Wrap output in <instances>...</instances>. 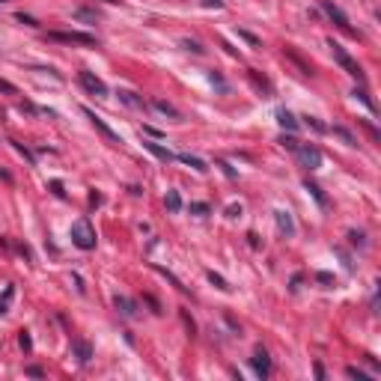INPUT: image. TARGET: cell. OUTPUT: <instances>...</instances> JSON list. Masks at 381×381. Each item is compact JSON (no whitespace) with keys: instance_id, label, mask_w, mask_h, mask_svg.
Masks as SVG:
<instances>
[{"instance_id":"obj_1","label":"cell","mask_w":381,"mask_h":381,"mask_svg":"<svg viewBox=\"0 0 381 381\" xmlns=\"http://www.w3.org/2000/svg\"><path fill=\"white\" fill-rule=\"evenodd\" d=\"M95 229H93V223L87 221V218H81V221H75L72 223V244L75 247H81V250H93L95 247Z\"/></svg>"},{"instance_id":"obj_2","label":"cell","mask_w":381,"mask_h":381,"mask_svg":"<svg viewBox=\"0 0 381 381\" xmlns=\"http://www.w3.org/2000/svg\"><path fill=\"white\" fill-rule=\"evenodd\" d=\"M328 48H331V54H334V60H337V63L343 66V69L349 72L351 78H357V81H363V69H360V66H357V63H354V60H351V57H349V54L343 51V45H340V42H334V39H331V42H328Z\"/></svg>"},{"instance_id":"obj_3","label":"cell","mask_w":381,"mask_h":381,"mask_svg":"<svg viewBox=\"0 0 381 381\" xmlns=\"http://www.w3.org/2000/svg\"><path fill=\"white\" fill-rule=\"evenodd\" d=\"M48 39H54V42H66V45H87V48H95L98 42H95V36H90V33H48Z\"/></svg>"},{"instance_id":"obj_4","label":"cell","mask_w":381,"mask_h":381,"mask_svg":"<svg viewBox=\"0 0 381 381\" xmlns=\"http://www.w3.org/2000/svg\"><path fill=\"white\" fill-rule=\"evenodd\" d=\"M78 78H81V84H84V90H87V93L101 95V98L107 95V84H104L98 75H93L90 69H81V72H78Z\"/></svg>"},{"instance_id":"obj_5","label":"cell","mask_w":381,"mask_h":381,"mask_svg":"<svg viewBox=\"0 0 381 381\" xmlns=\"http://www.w3.org/2000/svg\"><path fill=\"white\" fill-rule=\"evenodd\" d=\"M295 152H298V158H301V164H304L307 170H319V167H322V152H319V146H313V143H304V146H301V143H298Z\"/></svg>"},{"instance_id":"obj_6","label":"cell","mask_w":381,"mask_h":381,"mask_svg":"<svg viewBox=\"0 0 381 381\" xmlns=\"http://www.w3.org/2000/svg\"><path fill=\"white\" fill-rule=\"evenodd\" d=\"M84 116H87V119H90V122H93V125L98 128V131H101V134H104V137H107L110 143H113V146H119V143H122V137H119V134H116V131H113L110 125H107V122H104L101 116H95L90 107H84Z\"/></svg>"},{"instance_id":"obj_7","label":"cell","mask_w":381,"mask_h":381,"mask_svg":"<svg viewBox=\"0 0 381 381\" xmlns=\"http://www.w3.org/2000/svg\"><path fill=\"white\" fill-rule=\"evenodd\" d=\"M322 9H325V15L331 18V21H337V27H343V30L351 33V24H349V15L340 9V6H334L331 0H322Z\"/></svg>"},{"instance_id":"obj_8","label":"cell","mask_w":381,"mask_h":381,"mask_svg":"<svg viewBox=\"0 0 381 381\" xmlns=\"http://www.w3.org/2000/svg\"><path fill=\"white\" fill-rule=\"evenodd\" d=\"M250 366L256 369V375H259V378H268V372H271V357H268V351L256 349L253 357H250Z\"/></svg>"},{"instance_id":"obj_9","label":"cell","mask_w":381,"mask_h":381,"mask_svg":"<svg viewBox=\"0 0 381 381\" xmlns=\"http://www.w3.org/2000/svg\"><path fill=\"white\" fill-rule=\"evenodd\" d=\"M274 221H277L280 235H286V238H292V235H295V223H292V215H289L286 209H277V212H274Z\"/></svg>"},{"instance_id":"obj_10","label":"cell","mask_w":381,"mask_h":381,"mask_svg":"<svg viewBox=\"0 0 381 381\" xmlns=\"http://www.w3.org/2000/svg\"><path fill=\"white\" fill-rule=\"evenodd\" d=\"M143 146H146V149H149V152H152L155 158H161V161H164V164H170V161H176V155H173V152H170L167 146H161L158 140H143Z\"/></svg>"},{"instance_id":"obj_11","label":"cell","mask_w":381,"mask_h":381,"mask_svg":"<svg viewBox=\"0 0 381 381\" xmlns=\"http://www.w3.org/2000/svg\"><path fill=\"white\" fill-rule=\"evenodd\" d=\"M113 304H116V310H119L125 319H134V316H137V304H134L131 298H125V295H116V298H113Z\"/></svg>"},{"instance_id":"obj_12","label":"cell","mask_w":381,"mask_h":381,"mask_svg":"<svg viewBox=\"0 0 381 381\" xmlns=\"http://www.w3.org/2000/svg\"><path fill=\"white\" fill-rule=\"evenodd\" d=\"M72 351H75V357H78L81 363H90V357H93V346H90L87 340H75V343H72Z\"/></svg>"},{"instance_id":"obj_13","label":"cell","mask_w":381,"mask_h":381,"mask_svg":"<svg viewBox=\"0 0 381 381\" xmlns=\"http://www.w3.org/2000/svg\"><path fill=\"white\" fill-rule=\"evenodd\" d=\"M176 161H182V164L194 167L197 173H206V170H209V164H206V161H203V158H197V155H190V152H179V155H176Z\"/></svg>"},{"instance_id":"obj_14","label":"cell","mask_w":381,"mask_h":381,"mask_svg":"<svg viewBox=\"0 0 381 381\" xmlns=\"http://www.w3.org/2000/svg\"><path fill=\"white\" fill-rule=\"evenodd\" d=\"M277 122H280V125H283L286 131H292V134H295V131H298V119H295V116H292V113H289V110H283V107H280V110H277Z\"/></svg>"},{"instance_id":"obj_15","label":"cell","mask_w":381,"mask_h":381,"mask_svg":"<svg viewBox=\"0 0 381 381\" xmlns=\"http://www.w3.org/2000/svg\"><path fill=\"white\" fill-rule=\"evenodd\" d=\"M72 18H75V21H84V24H95V21H98V15H95L93 9H84V6H81V9H75V12H72Z\"/></svg>"},{"instance_id":"obj_16","label":"cell","mask_w":381,"mask_h":381,"mask_svg":"<svg viewBox=\"0 0 381 381\" xmlns=\"http://www.w3.org/2000/svg\"><path fill=\"white\" fill-rule=\"evenodd\" d=\"M164 203H167V209H170L173 215L182 212V197H179V190H167V200H164Z\"/></svg>"},{"instance_id":"obj_17","label":"cell","mask_w":381,"mask_h":381,"mask_svg":"<svg viewBox=\"0 0 381 381\" xmlns=\"http://www.w3.org/2000/svg\"><path fill=\"white\" fill-rule=\"evenodd\" d=\"M152 104H155V110H161L164 116H173V119H179V110H176L173 104H167V101H161V98H155Z\"/></svg>"},{"instance_id":"obj_18","label":"cell","mask_w":381,"mask_h":381,"mask_svg":"<svg viewBox=\"0 0 381 381\" xmlns=\"http://www.w3.org/2000/svg\"><path fill=\"white\" fill-rule=\"evenodd\" d=\"M119 98H122L125 104H131V107H143V98H137V93H131V90H122Z\"/></svg>"},{"instance_id":"obj_19","label":"cell","mask_w":381,"mask_h":381,"mask_svg":"<svg viewBox=\"0 0 381 381\" xmlns=\"http://www.w3.org/2000/svg\"><path fill=\"white\" fill-rule=\"evenodd\" d=\"M334 134H337V137H343V140H346L349 146H357V137H354L351 131H346L343 125H334Z\"/></svg>"},{"instance_id":"obj_20","label":"cell","mask_w":381,"mask_h":381,"mask_svg":"<svg viewBox=\"0 0 381 381\" xmlns=\"http://www.w3.org/2000/svg\"><path fill=\"white\" fill-rule=\"evenodd\" d=\"M307 190H310V194H313V197H316V203H319V206H322V209H325V206H328V197H325V194H322V188H319V185H313V182H307Z\"/></svg>"},{"instance_id":"obj_21","label":"cell","mask_w":381,"mask_h":381,"mask_svg":"<svg viewBox=\"0 0 381 381\" xmlns=\"http://www.w3.org/2000/svg\"><path fill=\"white\" fill-rule=\"evenodd\" d=\"M209 280H212V283L218 286V289H221V292H229V289H232V286L226 283V280H223L221 274H215V271H209Z\"/></svg>"},{"instance_id":"obj_22","label":"cell","mask_w":381,"mask_h":381,"mask_svg":"<svg viewBox=\"0 0 381 381\" xmlns=\"http://www.w3.org/2000/svg\"><path fill=\"white\" fill-rule=\"evenodd\" d=\"M346 375H349V378H357V381H369V378H372V375H366V372H363V369H357V366H349V369H346Z\"/></svg>"},{"instance_id":"obj_23","label":"cell","mask_w":381,"mask_h":381,"mask_svg":"<svg viewBox=\"0 0 381 381\" xmlns=\"http://www.w3.org/2000/svg\"><path fill=\"white\" fill-rule=\"evenodd\" d=\"M209 212H212L209 203H190V215H200V218H203V215H209Z\"/></svg>"},{"instance_id":"obj_24","label":"cell","mask_w":381,"mask_h":381,"mask_svg":"<svg viewBox=\"0 0 381 381\" xmlns=\"http://www.w3.org/2000/svg\"><path fill=\"white\" fill-rule=\"evenodd\" d=\"M9 143H12V146H15V149H18V152H21V155H24V158H27V164H36V158H33V152L30 149H24V143H15V140H9Z\"/></svg>"},{"instance_id":"obj_25","label":"cell","mask_w":381,"mask_h":381,"mask_svg":"<svg viewBox=\"0 0 381 381\" xmlns=\"http://www.w3.org/2000/svg\"><path fill=\"white\" fill-rule=\"evenodd\" d=\"M182 48H188L190 54H203V51H206L200 42H190V39H182Z\"/></svg>"},{"instance_id":"obj_26","label":"cell","mask_w":381,"mask_h":381,"mask_svg":"<svg viewBox=\"0 0 381 381\" xmlns=\"http://www.w3.org/2000/svg\"><path fill=\"white\" fill-rule=\"evenodd\" d=\"M247 75H250V81H253L259 90H268V81H265V78H259V72H256V69H250Z\"/></svg>"},{"instance_id":"obj_27","label":"cell","mask_w":381,"mask_h":381,"mask_svg":"<svg viewBox=\"0 0 381 381\" xmlns=\"http://www.w3.org/2000/svg\"><path fill=\"white\" fill-rule=\"evenodd\" d=\"M280 146H286V149H292V152H295V149H298V140H295V137H292V134H289V137H280Z\"/></svg>"},{"instance_id":"obj_28","label":"cell","mask_w":381,"mask_h":381,"mask_svg":"<svg viewBox=\"0 0 381 381\" xmlns=\"http://www.w3.org/2000/svg\"><path fill=\"white\" fill-rule=\"evenodd\" d=\"M18 343H21V349H27V351L33 349V340H30V334H27V331H21V334H18Z\"/></svg>"},{"instance_id":"obj_29","label":"cell","mask_w":381,"mask_h":381,"mask_svg":"<svg viewBox=\"0 0 381 381\" xmlns=\"http://www.w3.org/2000/svg\"><path fill=\"white\" fill-rule=\"evenodd\" d=\"M304 119H307V125L316 128V131H328V125H325V122H319L316 116H304Z\"/></svg>"},{"instance_id":"obj_30","label":"cell","mask_w":381,"mask_h":381,"mask_svg":"<svg viewBox=\"0 0 381 381\" xmlns=\"http://www.w3.org/2000/svg\"><path fill=\"white\" fill-rule=\"evenodd\" d=\"M238 36H241V39H244V42H250V45H253V48H259V39H256L253 33H247V30H238Z\"/></svg>"},{"instance_id":"obj_31","label":"cell","mask_w":381,"mask_h":381,"mask_svg":"<svg viewBox=\"0 0 381 381\" xmlns=\"http://www.w3.org/2000/svg\"><path fill=\"white\" fill-rule=\"evenodd\" d=\"M354 95H357V98H360V101H363V104H366L369 110H375V104H372V98H369V95H366V93H357V90H354Z\"/></svg>"},{"instance_id":"obj_32","label":"cell","mask_w":381,"mask_h":381,"mask_svg":"<svg viewBox=\"0 0 381 381\" xmlns=\"http://www.w3.org/2000/svg\"><path fill=\"white\" fill-rule=\"evenodd\" d=\"M218 167H221V170L226 173V176H229V179H235V170H232V167H229L226 161H218Z\"/></svg>"},{"instance_id":"obj_33","label":"cell","mask_w":381,"mask_h":381,"mask_svg":"<svg viewBox=\"0 0 381 381\" xmlns=\"http://www.w3.org/2000/svg\"><path fill=\"white\" fill-rule=\"evenodd\" d=\"M226 215H229V218H238V215H241V206H238V203H232V206L226 209Z\"/></svg>"},{"instance_id":"obj_34","label":"cell","mask_w":381,"mask_h":381,"mask_svg":"<svg viewBox=\"0 0 381 381\" xmlns=\"http://www.w3.org/2000/svg\"><path fill=\"white\" fill-rule=\"evenodd\" d=\"M0 90H3V93H9V95H15V93H18V90H15V87H12L9 81H0Z\"/></svg>"},{"instance_id":"obj_35","label":"cell","mask_w":381,"mask_h":381,"mask_svg":"<svg viewBox=\"0 0 381 381\" xmlns=\"http://www.w3.org/2000/svg\"><path fill=\"white\" fill-rule=\"evenodd\" d=\"M18 21H21V24H30V27H36V18L24 15V12H18Z\"/></svg>"},{"instance_id":"obj_36","label":"cell","mask_w":381,"mask_h":381,"mask_svg":"<svg viewBox=\"0 0 381 381\" xmlns=\"http://www.w3.org/2000/svg\"><path fill=\"white\" fill-rule=\"evenodd\" d=\"M51 190H54L57 197H66V190H63V182H51Z\"/></svg>"},{"instance_id":"obj_37","label":"cell","mask_w":381,"mask_h":381,"mask_svg":"<svg viewBox=\"0 0 381 381\" xmlns=\"http://www.w3.org/2000/svg\"><path fill=\"white\" fill-rule=\"evenodd\" d=\"M316 280H319V283H334V277H331V274H325V271H319Z\"/></svg>"},{"instance_id":"obj_38","label":"cell","mask_w":381,"mask_h":381,"mask_svg":"<svg viewBox=\"0 0 381 381\" xmlns=\"http://www.w3.org/2000/svg\"><path fill=\"white\" fill-rule=\"evenodd\" d=\"M143 134H149V137H161V131L158 128H152V125H143Z\"/></svg>"},{"instance_id":"obj_39","label":"cell","mask_w":381,"mask_h":381,"mask_svg":"<svg viewBox=\"0 0 381 381\" xmlns=\"http://www.w3.org/2000/svg\"><path fill=\"white\" fill-rule=\"evenodd\" d=\"M349 238H351V241H354V244H363V235H360V232H351Z\"/></svg>"},{"instance_id":"obj_40","label":"cell","mask_w":381,"mask_h":381,"mask_svg":"<svg viewBox=\"0 0 381 381\" xmlns=\"http://www.w3.org/2000/svg\"><path fill=\"white\" fill-rule=\"evenodd\" d=\"M206 6H209V9H221L223 3H221V0H206Z\"/></svg>"},{"instance_id":"obj_41","label":"cell","mask_w":381,"mask_h":381,"mask_svg":"<svg viewBox=\"0 0 381 381\" xmlns=\"http://www.w3.org/2000/svg\"><path fill=\"white\" fill-rule=\"evenodd\" d=\"M0 179H6V182H9V179H12V176H9V173H6V170H0Z\"/></svg>"},{"instance_id":"obj_42","label":"cell","mask_w":381,"mask_h":381,"mask_svg":"<svg viewBox=\"0 0 381 381\" xmlns=\"http://www.w3.org/2000/svg\"><path fill=\"white\" fill-rule=\"evenodd\" d=\"M3 313H6V304H3V301H0V316H3Z\"/></svg>"},{"instance_id":"obj_43","label":"cell","mask_w":381,"mask_h":381,"mask_svg":"<svg viewBox=\"0 0 381 381\" xmlns=\"http://www.w3.org/2000/svg\"><path fill=\"white\" fill-rule=\"evenodd\" d=\"M104 3H110V6H116V3H119V0H104Z\"/></svg>"},{"instance_id":"obj_44","label":"cell","mask_w":381,"mask_h":381,"mask_svg":"<svg viewBox=\"0 0 381 381\" xmlns=\"http://www.w3.org/2000/svg\"><path fill=\"white\" fill-rule=\"evenodd\" d=\"M0 3H3V0H0Z\"/></svg>"}]
</instances>
